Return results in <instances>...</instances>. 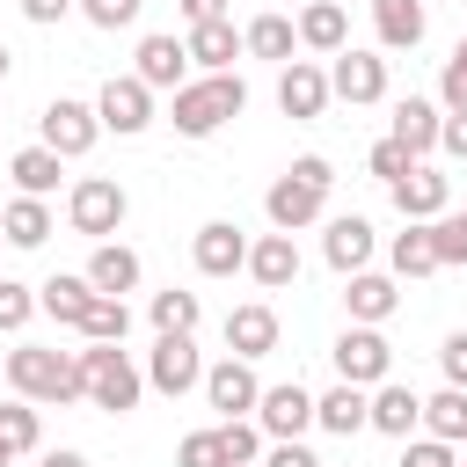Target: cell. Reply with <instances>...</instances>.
Masks as SVG:
<instances>
[{
  "label": "cell",
  "mask_w": 467,
  "mask_h": 467,
  "mask_svg": "<svg viewBox=\"0 0 467 467\" xmlns=\"http://www.w3.org/2000/svg\"><path fill=\"white\" fill-rule=\"evenodd\" d=\"M431 241H438V263H445V270L467 263V219H460V212H438V219H431Z\"/></svg>",
  "instance_id": "41"
},
{
  "label": "cell",
  "mask_w": 467,
  "mask_h": 467,
  "mask_svg": "<svg viewBox=\"0 0 467 467\" xmlns=\"http://www.w3.org/2000/svg\"><path fill=\"white\" fill-rule=\"evenodd\" d=\"M438 365H445V387H467V328H452L438 343Z\"/></svg>",
  "instance_id": "45"
},
{
  "label": "cell",
  "mask_w": 467,
  "mask_h": 467,
  "mask_svg": "<svg viewBox=\"0 0 467 467\" xmlns=\"http://www.w3.org/2000/svg\"><path fill=\"white\" fill-rule=\"evenodd\" d=\"M460 219H467V212H460Z\"/></svg>",
  "instance_id": "55"
},
{
  "label": "cell",
  "mask_w": 467,
  "mask_h": 467,
  "mask_svg": "<svg viewBox=\"0 0 467 467\" xmlns=\"http://www.w3.org/2000/svg\"><path fill=\"white\" fill-rule=\"evenodd\" d=\"M190 263H197V277H234V270H248V234L234 219H204L190 241Z\"/></svg>",
  "instance_id": "13"
},
{
  "label": "cell",
  "mask_w": 467,
  "mask_h": 467,
  "mask_svg": "<svg viewBox=\"0 0 467 467\" xmlns=\"http://www.w3.org/2000/svg\"><path fill=\"white\" fill-rule=\"evenodd\" d=\"M219 445H226V460H234V467H255V460H263V423L226 416V423H219Z\"/></svg>",
  "instance_id": "37"
},
{
  "label": "cell",
  "mask_w": 467,
  "mask_h": 467,
  "mask_svg": "<svg viewBox=\"0 0 467 467\" xmlns=\"http://www.w3.org/2000/svg\"><path fill=\"white\" fill-rule=\"evenodd\" d=\"M29 314H44V306H36V285L0 277V336H22V328H29Z\"/></svg>",
  "instance_id": "38"
},
{
  "label": "cell",
  "mask_w": 467,
  "mask_h": 467,
  "mask_svg": "<svg viewBox=\"0 0 467 467\" xmlns=\"http://www.w3.org/2000/svg\"><path fill=\"white\" fill-rule=\"evenodd\" d=\"M226 350H234V358H270V350H277V314H270V299H248V306L226 314Z\"/></svg>",
  "instance_id": "22"
},
{
  "label": "cell",
  "mask_w": 467,
  "mask_h": 467,
  "mask_svg": "<svg viewBox=\"0 0 467 467\" xmlns=\"http://www.w3.org/2000/svg\"><path fill=\"white\" fill-rule=\"evenodd\" d=\"M124 336H131V306L117 292H95L80 314V343H124Z\"/></svg>",
  "instance_id": "35"
},
{
  "label": "cell",
  "mask_w": 467,
  "mask_h": 467,
  "mask_svg": "<svg viewBox=\"0 0 467 467\" xmlns=\"http://www.w3.org/2000/svg\"><path fill=\"white\" fill-rule=\"evenodd\" d=\"M328 88H336L350 109H365V102H387V58H379V51H358V44H343V51H336V66H328Z\"/></svg>",
  "instance_id": "10"
},
{
  "label": "cell",
  "mask_w": 467,
  "mask_h": 467,
  "mask_svg": "<svg viewBox=\"0 0 467 467\" xmlns=\"http://www.w3.org/2000/svg\"><path fill=\"white\" fill-rule=\"evenodd\" d=\"M438 124H445V109L431 102V95H401L394 102V139L423 161V153H438Z\"/></svg>",
  "instance_id": "26"
},
{
  "label": "cell",
  "mask_w": 467,
  "mask_h": 467,
  "mask_svg": "<svg viewBox=\"0 0 467 467\" xmlns=\"http://www.w3.org/2000/svg\"><path fill=\"white\" fill-rule=\"evenodd\" d=\"M423 431L445 445H467V387H438L423 394Z\"/></svg>",
  "instance_id": "33"
},
{
  "label": "cell",
  "mask_w": 467,
  "mask_h": 467,
  "mask_svg": "<svg viewBox=\"0 0 467 467\" xmlns=\"http://www.w3.org/2000/svg\"><path fill=\"white\" fill-rule=\"evenodd\" d=\"M182 44H190V66H204V73H234V58L248 51V36L234 29V15L226 22H197Z\"/></svg>",
  "instance_id": "24"
},
{
  "label": "cell",
  "mask_w": 467,
  "mask_h": 467,
  "mask_svg": "<svg viewBox=\"0 0 467 467\" xmlns=\"http://www.w3.org/2000/svg\"><path fill=\"white\" fill-rule=\"evenodd\" d=\"M0 234H7V248H44V241H51V204L15 190V197L0 204Z\"/></svg>",
  "instance_id": "28"
},
{
  "label": "cell",
  "mask_w": 467,
  "mask_h": 467,
  "mask_svg": "<svg viewBox=\"0 0 467 467\" xmlns=\"http://www.w3.org/2000/svg\"><path fill=\"white\" fill-rule=\"evenodd\" d=\"M7 175H15V190H22V197H51V190H58V175H66V153H51V146L36 139V146H22V153L7 161Z\"/></svg>",
  "instance_id": "29"
},
{
  "label": "cell",
  "mask_w": 467,
  "mask_h": 467,
  "mask_svg": "<svg viewBox=\"0 0 467 467\" xmlns=\"http://www.w3.org/2000/svg\"><path fill=\"white\" fill-rule=\"evenodd\" d=\"M438 109H467V58H445V73H438Z\"/></svg>",
  "instance_id": "44"
},
{
  "label": "cell",
  "mask_w": 467,
  "mask_h": 467,
  "mask_svg": "<svg viewBox=\"0 0 467 467\" xmlns=\"http://www.w3.org/2000/svg\"><path fill=\"white\" fill-rule=\"evenodd\" d=\"M292 175H306L314 190H336V161H328V153H299V161H292Z\"/></svg>",
  "instance_id": "48"
},
{
  "label": "cell",
  "mask_w": 467,
  "mask_h": 467,
  "mask_svg": "<svg viewBox=\"0 0 467 467\" xmlns=\"http://www.w3.org/2000/svg\"><path fill=\"white\" fill-rule=\"evenodd\" d=\"M146 387L153 394H190V387H204V350H197V336H161L153 350H146Z\"/></svg>",
  "instance_id": "8"
},
{
  "label": "cell",
  "mask_w": 467,
  "mask_h": 467,
  "mask_svg": "<svg viewBox=\"0 0 467 467\" xmlns=\"http://www.w3.org/2000/svg\"><path fill=\"white\" fill-rule=\"evenodd\" d=\"M73 7H80V0H22V15H29L36 29H58V22L73 15Z\"/></svg>",
  "instance_id": "49"
},
{
  "label": "cell",
  "mask_w": 467,
  "mask_h": 467,
  "mask_svg": "<svg viewBox=\"0 0 467 467\" xmlns=\"http://www.w3.org/2000/svg\"><path fill=\"white\" fill-rule=\"evenodd\" d=\"M0 241H7V234H0Z\"/></svg>",
  "instance_id": "54"
},
{
  "label": "cell",
  "mask_w": 467,
  "mask_h": 467,
  "mask_svg": "<svg viewBox=\"0 0 467 467\" xmlns=\"http://www.w3.org/2000/svg\"><path fill=\"white\" fill-rule=\"evenodd\" d=\"M80 372H88V401L109 416L139 409V394H146V372L124 358V343H80Z\"/></svg>",
  "instance_id": "3"
},
{
  "label": "cell",
  "mask_w": 467,
  "mask_h": 467,
  "mask_svg": "<svg viewBox=\"0 0 467 467\" xmlns=\"http://www.w3.org/2000/svg\"><path fill=\"white\" fill-rule=\"evenodd\" d=\"M204 401L219 409V423L226 416H255V401H263V379H255V358H219V365H204Z\"/></svg>",
  "instance_id": "9"
},
{
  "label": "cell",
  "mask_w": 467,
  "mask_h": 467,
  "mask_svg": "<svg viewBox=\"0 0 467 467\" xmlns=\"http://www.w3.org/2000/svg\"><path fill=\"white\" fill-rule=\"evenodd\" d=\"M7 387L22 394V401H51V409H66V401H88V372H80V350H44V343H15L7 350Z\"/></svg>",
  "instance_id": "1"
},
{
  "label": "cell",
  "mask_w": 467,
  "mask_h": 467,
  "mask_svg": "<svg viewBox=\"0 0 467 467\" xmlns=\"http://www.w3.org/2000/svg\"><path fill=\"white\" fill-rule=\"evenodd\" d=\"M175 467H234L226 445H219V423H212V431H190V438L175 445Z\"/></svg>",
  "instance_id": "39"
},
{
  "label": "cell",
  "mask_w": 467,
  "mask_h": 467,
  "mask_svg": "<svg viewBox=\"0 0 467 467\" xmlns=\"http://www.w3.org/2000/svg\"><path fill=\"white\" fill-rule=\"evenodd\" d=\"M460 467H467V460H460Z\"/></svg>",
  "instance_id": "56"
},
{
  "label": "cell",
  "mask_w": 467,
  "mask_h": 467,
  "mask_svg": "<svg viewBox=\"0 0 467 467\" xmlns=\"http://www.w3.org/2000/svg\"><path fill=\"white\" fill-rule=\"evenodd\" d=\"M36 131H44V146H51V153L80 161V153H95V139H102V117H95V102H73V95H58V102H44Z\"/></svg>",
  "instance_id": "7"
},
{
  "label": "cell",
  "mask_w": 467,
  "mask_h": 467,
  "mask_svg": "<svg viewBox=\"0 0 467 467\" xmlns=\"http://www.w3.org/2000/svg\"><path fill=\"white\" fill-rule=\"evenodd\" d=\"M255 423H263V438H299V431L314 423V394H306L299 379H277V387H263Z\"/></svg>",
  "instance_id": "15"
},
{
  "label": "cell",
  "mask_w": 467,
  "mask_h": 467,
  "mask_svg": "<svg viewBox=\"0 0 467 467\" xmlns=\"http://www.w3.org/2000/svg\"><path fill=\"white\" fill-rule=\"evenodd\" d=\"M336 379H350V387H379V379H394V343L372 328V321H350L343 336H336Z\"/></svg>",
  "instance_id": "5"
},
{
  "label": "cell",
  "mask_w": 467,
  "mask_h": 467,
  "mask_svg": "<svg viewBox=\"0 0 467 467\" xmlns=\"http://www.w3.org/2000/svg\"><path fill=\"white\" fill-rule=\"evenodd\" d=\"M372 248H379V234H372V219H358V212L328 219V234H321V255H328V270H336V277L365 270V263H372Z\"/></svg>",
  "instance_id": "17"
},
{
  "label": "cell",
  "mask_w": 467,
  "mask_h": 467,
  "mask_svg": "<svg viewBox=\"0 0 467 467\" xmlns=\"http://www.w3.org/2000/svg\"><path fill=\"white\" fill-rule=\"evenodd\" d=\"M321 204H328V190H314V182H306V175H292V168L263 190V212H270V226H277V234L314 226V219H321Z\"/></svg>",
  "instance_id": "12"
},
{
  "label": "cell",
  "mask_w": 467,
  "mask_h": 467,
  "mask_svg": "<svg viewBox=\"0 0 467 467\" xmlns=\"http://www.w3.org/2000/svg\"><path fill=\"white\" fill-rule=\"evenodd\" d=\"M7 460H22V452H15V445H7V438H0V467H7Z\"/></svg>",
  "instance_id": "53"
},
{
  "label": "cell",
  "mask_w": 467,
  "mask_h": 467,
  "mask_svg": "<svg viewBox=\"0 0 467 467\" xmlns=\"http://www.w3.org/2000/svg\"><path fill=\"white\" fill-rule=\"evenodd\" d=\"M365 168H372V175H379V182H401V175H409V168H416V153H409V146H401V139H394V131H387V139H379V146H372V153H365Z\"/></svg>",
  "instance_id": "40"
},
{
  "label": "cell",
  "mask_w": 467,
  "mask_h": 467,
  "mask_svg": "<svg viewBox=\"0 0 467 467\" xmlns=\"http://www.w3.org/2000/svg\"><path fill=\"white\" fill-rule=\"evenodd\" d=\"M372 431L379 438H416L423 431V394L401 387V379H379L372 387Z\"/></svg>",
  "instance_id": "21"
},
{
  "label": "cell",
  "mask_w": 467,
  "mask_h": 467,
  "mask_svg": "<svg viewBox=\"0 0 467 467\" xmlns=\"http://www.w3.org/2000/svg\"><path fill=\"white\" fill-rule=\"evenodd\" d=\"M263 467H321V460H314L299 438H270V445H263Z\"/></svg>",
  "instance_id": "46"
},
{
  "label": "cell",
  "mask_w": 467,
  "mask_h": 467,
  "mask_svg": "<svg viewBox=\"0 0 467 467\" xmlns=\"http://www.w3.org/2000/svg\"><path fill=\"white\" fill-rule=\"evenodd\" d=\"M241 109H248V80H241V73H204V80L175 88L168 124H175L182 139H212V131H219V124H234Z\"/></svg>",
  "instance_id": "2"
},
{
  "label": "cell",
  "mask_w": 467,
  "mask_h": 467,
  "mask_svg": "<svg viewBox=\"0 0 467 467\" xmlns=\"http://www.w3.org/2000/svg\"><path fill=\"white\" fill-rule=\"evenodd\" d=\"M438 153L467 161V109H445V124H438Z\"/></svg>",
  "instance_id": "47"
},
{
  "label": "cell",
  "mask_w": 467,
  "mask_h": 467,
  "mask_svg": "<svg viewBox=\"0 0 467 467\" xmlns=\"http://www.w3.org/2000/svg\"><path fill=\"white\" fill-rule=\"evenodd\" d=\"M124 212H131V197H124L117 175H80V182L66 190V226L88 234V241H109V234L124 226Z\"/></svg>",
  "instance_id": "4"
},
{
  "label": "cell",
  "mask_w": 467,
  "mask_h": 467,
  "mask_svg": "<svg viewBox=\"0 0 467 467\" xmlns=\"http://www.w3.org/2000/svg\"><path fill=\"white\" fill-rule=\"evenodd\" d=\"M175 15L197 29V22H226V0H175Z\"/></svg>",
  "instance_id": "50"
},
{
  "label": "cell",
  "mask_w": 467,
  "mask_h": 467,
  "mask_svg": "<svg viewBox=\"0 0 467 467\" xmlns=\"http://www.w3.org/2000/svg\"><path fill=\"white\" fill-rule=\"evenodd\" d=\"M139 270H146V263H139V248H124V241H95V255H88V285H95V292H117V299L139 292Z\"/></svg>",
  "instance_id": "27"
},
{
  "label": "cell",
  "mask_w": 467,
  "mask_h": 467,
  "mask_svg": "<svg viewBox=\"0 0 467 467\" xmlns=\"http://www.w3.org/2000/svg\"><path fill=\"white\" fill-rule=\"evenodd\" d=\"M387 263H394V277H431V270H445V263H438V241H431V219H409V226L394 234Z\"/></svg>",
  "instance_id": "30"
},
{
  "label": "cell",
  "mask_w": 467,
  "mask_h": 467,
  "mask_svg": "<svg viewBox=\"0 0 467 467\" xmlns=\"http://www.w3.org/2000/svg\"><path fill=\"white\" fill-rule=\"evenodd\" d=\"M95 117H102V131H117V139H139V131L153 124V88H146L139 73H109L102 95H95Z\"/></svg>",
  "instance_id": "6"
},
{
  "label": "cell",
  "mask_w": 467,
  "mask_h": 467,
  "mask_svg": "<svg viewBox=\"0 0 467 467\" xmlns=\"http://www.w3.org/2000/svg\"><path fill=\"white\" fill-rule=\"evenodd\" d=\"M88 299H95V285H88V270H80V277H66V270H51V277L36 285V306H44L51 321H66V328H80V314H88Z\"/></svg>",
  "instance_id": "31"
},
{
  "label": "cell",
  "mask_w": 467,
  "mask_h": 467,
  "mask_svg": "<svg viewBox=\"0 0 467 467\" xmlns=\"http://www.w3.org/2000/svg\"><path fill=\"white\" fill-rule=\"evenodd\" d=\"M153 328L161 336H197V321H204V299L197 292H182V285H168V292H153Z\"/></svg>",
  "instance_id": "34"
},
{
  "label": "cell",
  "mask_w": 467,
  "mask_h": 467,
  "mask_svg": "<svg viewBox=\"0 0 467 467\" xmlns=\"http://www.w3.org/2000/svg\"><path fill=\"white\" fill-rule=\"evenodd\" d=\"M394 306H401V285L394 277H379V270H350L343 277V314L350 321H372L379 328V321H394Z\"/></svg>",
  "instance_id": "20"
},
{
  "label": "cell",
  "mask_w": 467,
  "mask_h": 467,
  "mask_svg": "<svg viewBox=\"0 0 467 467\" xmlns=\"http://www.w3.org/2000/svg\"><path fill=\"white\" fill-rule=\"evenodd\" d=\"M314 423H321V431H336V438H358V431H372V387H350V379H336L328 394H314Z\"/></svg>",
  "instance_id": "18"
},
{
  "label": "cell",
  "mask_w": 467,
  "mask_h": 467,
  "mask_svg": "<svg viewBox=\"0 0 467 467\" xmlns=\"http://www.w3.org/2000/svg\"><path fill=\"white\" fill-rule=\"evenodd\" d=\"M401 467H460V445H445V438H401Z\"/></svg>",
  "instance_id": "42"
},
{
  "label": "cell",
  "mask_w": 467,
  "mask_h": 467,
  "mask_svg": "<svg viewBox=\"0 0 467 467\" xmlns=\"http://www.w3.org/2000/svg\"><path fill=\"white\" fill-rule=\"evenodd\" d=\"M328 95H336V88H328V73H321L314 58H292V66L277 73V109H285L292 124H314V117L328 109Z\"/></svg>",
  "instance_id": "14"
},
{
  "label": "cell",
  "mask_w": 467,
  "mask_h": 467,
  "mask_svg": "<svg viewBox=\"0 0 467 467\" xmlns=\"http://www.w3.org/2000/svg\"><path fill=\"white\" fill-rule=\"evenodd\" d=\"M241 36H248V58H270V66H292V51H299V22L292 15H255Z\"/></svg>",
  "instance_id": "32"
},
{
  "label": "cell",
  "mask_w": 467,
  "mask_h": 467,
  "mask_svg": "<svg viewBox=\"0 0 467 467\" xmlns=\"http://www.w3.org/2000/svg\"><path fill=\"white\" fill-rule=\"evenodd\" d=\"M7 73H15V51H7V44H0V80H7Z\"/></svg>",
  "instance_id": "52"
},
{
  "label": "cell",
  "mask_w": 467,
  "mask_h": 467,
  "mask_svg": "<svg viewBox=\"0 0 467 467\" xmlns=\"http://www.w3.org/2000/svg\"><path fill=\"white\" fill-rule=\"evenodd\" d=\"M387 190H394V212H401V219H438V212L452 204V175H438L431 161H416V168H409L401 182H387Z\"/></svg>",
  "instance_id": "16"
},
{
  "label": "cell",
  "mask_w": 467,
  "mask_h": 467,
  "mask_svg": "<svg viewBox=\"0 0 467 467\" xmlns=\"http://www.w3.org/2000/svg\"><path fill=\"white\" fill-rule=\"evenodd\" d=\"M131 73L153 88V95H175V88H190V44L182 36H139V58H131Z\"/></svg>",
  "instance_id": "11"
},
{
  "label": "cell",
  "mask_w": 467,
  "mask_h": 467,
  "mask_svg": "<svg viewBox=\"0 0 467 467\" xmlns=\"http://www.w3.org/2000/svg\"><path fill=\"white\" fill-rule=\"evenodd\" d=\"M36 467H88V452H73V445H58V452H44Z\"/></svg>",
  "instance_id": "51"
},
{
  "label": "cell",
  "mask_w": 467,
  "mask_h": 467,
  "mask_svg": "<svg viewBox=\"0 0 467 467\" xmlns=\"http://www.w3.org/2000/svg\"><path fill=\"white\" fill-rule=\"evenodd\" d=\"M139 7H146V0H80V15H88L95 29H131Z\"/></svg>",
  "instance_id": "43"
},
{
  "label": "cell",
  "mask_w": 467,
  "mask_h": 467,
  "mask_svg": "<svg viewBox=\"0 0 467 467\" xmlns=\"http://www.w3.org/2000/svg\"><path fill=\"white\" fill-rule=\"evenodd\" d=\"M299 44L321 51V58H336V51L350 44V7H343V0H306V7H299Z\"/></svg>",
  "instance_id": "23"
},
{
  "label": "cell",
  "mask_w": 467,
  "mask_h": 467,
  "mask_svg": "<svg viewBox=\"0 0 467 467\" xmlns=\"http://www.w3.org/2000/svg\"><path fill=\"white\" fill-rule=\"evenodd\" d=\"M248 277L263 285V292H285V285H299V241L292 234H263V241H248Z\"/></svg>",
  "instance_id": "19"
},
{
  "label": "cell",
  "mask_w": 467,
  "mask_h": 467,
  "mask_svg": "<svg viewBox=\"0 0 467 467\" xmlns=\"http://www.w3.org/2000/svg\"><path fill=\"white\" fill-rule=\"evenodd\" d=\"M0 438H7L15 452H36V445H44V416H36V401H22V394L0 401Z\"/></svg>",
  "instance_id": "36"
},
{
  "label": "cell",
  "mask_w": 467,
  "mask_h": 467,
  "mask_svg": "<svg viewBox=\"0 0 467 467\" xmlns=\"http://www.w3.org/2000/svg\"><path fill=\"white\" fill-rule=\"evenodd\" d=\"M372 29H379V51H416L431 15H423V0H372Z\"/></svg>",
  "instance_id": "25"
}]
</instances>
